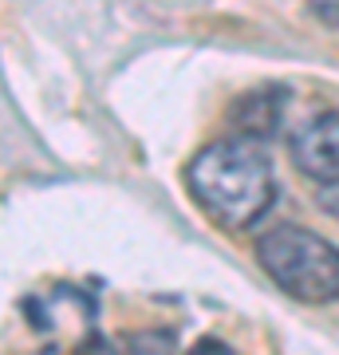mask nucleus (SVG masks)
<instances>
[{
	"instance_id": "obj_2",
	"label": "nucleus",
	"mask_w": 339,
	"mask_h": 355,
	"mask_svg": "<svg viewBox=\"0 0 339 355\" xmlns=\"http://www.w3.org/2000/svg\"><path fill=\"white\" fill-rule=\"evenodd\" d=\"M257 261L284 296L300 304L339 300V249L300 225H277L257 241Z\"/></svg>"
},
{
	"instance_id": "obj_4",
	"label": "nucleus",
	"mask_w": 339,
	"mask_h": 355,
	"mask_svg": "<svg viewBox=\"0 0 339 355\" xmlns=\"http://www.w3.org/2000/svg\"><path fill=\"white\" fill-rule=\"evenodd\" d=\"M292 91L280 83L268 87L245 91L233 107H229V127L237 130V139H252V142H268L284 123V107H288Z\"/></svg>"
},
{
	"instance_id": "obj_8",
	"label": "nucleus",
	"mask_w": 339,
	"mask_h": 355,
	"mask_svg": "<svg viewBox=\"0 0 339 355\" xmlns=\"http://www.w3.org/2000/svg\"><path fill=\"white\" fill-rule=\"evenodd\" d=\"M189 355H233V347H229V343H221V340H201Z\"/></svg>"
},
{
	"instance_id": "obj_3",
	"label": "nucleus",
	"mask_w": 339,
	"mask_h": 355,
	"mask_svg": "<svg viewBox=\"0 0 339 355\" xmlns=\"http://www.w3.org/2000/svg\"><path fill=\"white\" fill-rule=\"evenodd\" d=\"M288 154L292 166L312 178L315 186L339 182V114L320 111L312 119H304L300 127L292 130Z\"/></svg>"
},
{
	"instance_id": "obj_5",
	"label": "nucleus",
	"mask_w": 339,
	"mask_h": 355,
	"mask_svg": "<svg viewBox=\"0 0 339 355\" xmlns=\"http://www.w3.org/2000/svg\"><path fill=\"white\" fill-rule=\"evenodd\" d=\"M126 347H130V355H174L177 336L174 331H139L126 340Z\"/></svg>"
},
{
	"instance_id": "obj_6",
	"label": "nucleus",
	"mask_w": 339,
	"mask_h": 355,
	"mask_svg": "<svg viewBox=\"0 0 339 355\" xmlns=\"http://www.w3.org/2000/svg\"><path fill=\"white\" fill-rule=\"evenodd\" d=\"M308 12L320 16V24H327V28H336L339 32V0H312Z\"/></svg>"
},
{
	"instance_id": "obj_7",
	"label": "nucleus",
	"mask_w": 339,
	"mask_h": 355,
	"mask_svg": "<svg viewBox=\"0 0 339 355\" xmlns=\"http://www.w3.org/2000/svg\"><path fill=\"white\" fill-rule=\"evenodd\" d=\"M315 198H320V205H324V214L339 217V182H331V186H320V190H315Z\"/></svg>"
},
{
	"instance_id": "obj_1",
	"label": "nucleus",
	"mask_w": 339,
	"mask_h": 355,
	"mask_svg": "<svg viewBox=\"0 0 339 355\" xmlns=\"http://www.w3.org/2000/svg\"><path fill=\"white\" fill-rule=\"evenodd\" d=\"M186 186L193 202L229 233L261 225L277 202V178L264 142L221 139L198 150L186 166Z\"/></svg>"
}]
</instances>
